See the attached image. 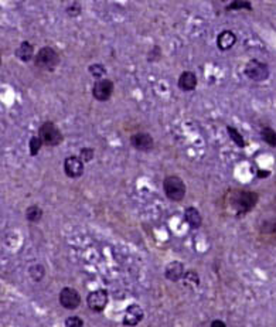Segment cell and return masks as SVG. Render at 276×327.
I'll use <instances>...</instances> for the list:
<instances>
[{
  "instance_id": "1",
  "label": "cell",
  "mask_w": 276,
  "mask_h": 327,
  "mask_svg": "<svg viewBox=\"0 0 276 327\" xmlns=\"http://www.w3.org/2000/svg\"><path fill=\"white\" fill-rule=\"evenodd\" d=\"M259 195L254 192H237L231 197V206L237 210V214H245L256 206Z\"/></svg>"
},
{
  "instance_id": "2",
  "label": "cell",
  "mask_w": 276,
  "mask_h": 327,
  "mask_svg": "<svg viewBox=\"0 0 276 327\" xmlns=\"http://www.w3.org/2000/svg\"><path fill=\"white\" fill-rule=\"evenodd\" d=\"M163 190L169 200L181 201L186 195V184L177 176H167L163 180Z\"/></svg>"
},
{
  "instance_id": "3",
  "label": "cell",
  "mask_w": 276,
  "mask_h": 327,
  "mask_svg": "<svg viewBox=\"0 0 276 327\" xmlns=\"http://www.w3.org/2000/svg\"><path fill=\"white\" fill-rule=\"evenodd\" d=\"M39 137L45 146H59L64 136L53 122H44L39 129Z\"/></svg>"
},
{
  "instance_id": "4",
  "label": "cell",
  "mask_w": 276,
  "mask_h": 327,
  "mask_svg": "<svg viewBox=\"0 0 276 327\" xmlns=\"http://www.w3.org/2000/svg\"><path fill=\"white\" fill-rule=\"evenodd\" d=\"M34 62H36V65H37L39 68H41V70L53 71V70L59 65V54H57V51H56L54 48H51V47H43V48L37 53V56H36V58H34Z\"/></svg>"
},
{
  "instance_id": "5",
  "label": "cell",
  "mask_w": 276,
  "mask_h": 327,
  "mask_svg": "<svg viewBox=\"0 0 276 327\" xmlns=\"http://www.w3.org/2000/svg\"><path fill=\"white\" fill-rule=\"evenodd\" d=\"M245 75L256 82L266 81L269 78V65L258 59H251L245 65Z\"/></svg>"
},
{
  "instance_id": "6",
  "label": "cell",
  "mask_w": 276,
  "mask_h": 327,
  "mask_svg": "<svg viewBox=\"0 0 276 327\" xmlns=\"http://www.w3.org/2000/svg\"><path fill=\"white\" fill-rule=\"evenodd\" d=\"M114 94V82L111 79H106V78H102L99 81H97L92 87V95L97 101H108L111 99Z\"/></svg>"
},
{
  "instance_id": "7",
  "label": "cell",
  "mask_w": 276,
  "mask_h": 327,
  "mask_svg": "<svg viewBox=\"0 0 276 327\" xmlns=\"http://www.w3.org/2000/svg\"><path fill=\"white\" fill-rule=\"evenodd\" d=\"M88 308L92 312L101 313L108 305V292L105 289H97L87 296Z\"/></svg>"
},
{
  "instance_id": "8",
  "label": "cell",
  "mask_w": 276,
  "mask_h": 327,
  "mask_svg": "<svg viewBox=\"0 0 276 327\" xmlns=\"http://www.w3.org/2000/svg\"><path fill=\"white\" fill-rule=\"evenodd\" d=\"M59 299L61 306L64 309H68V310H74V309H77L81 305V296L73 288H64L59 292Z\"/></svg>"
},
{
  "instance_id": "9",
  "label": "cell",
  "mask_w": 276,
  "mask_h": 327,
  "mask_svg": "<svg viewBox=\"0 0 276 327\" xmlns=\"http://www.w3.org/2000/svg\"><path fill=\"white\" fill-rule=\"evenodd\" d=\"M64 173L71 178H78L84 174V162L79 156H70L64 162Z\"/></svg>"
},
{
  "instance_id": "10",
  "label": "cell",
  "mask_w": 276,
  "mask_h": 327,
  "mask_svg": "<svg viewBox=\"0 0 276 327\" xmlns=\"http://www.w3.org/2000/svg\"><path fill=\"white\" fill-rule=\"evenodd\" d=\"M143 319V309L139 305H129L123 314V325L125 326H138Z\"/></svg>"
},
{
  "instance_id": "11",
  "label": "cell",
  "mask_w": 276,
  "mask_h": 327,
  "mask_svg": "<svg viewBox=\"0 0 276 327\" xmlns=\"http://www.w3.org/2000/svg\"><path fill=\"white\" fill-rule=\"evenodd\" d=\"M131 143L133 148L136 150H140V152H147V150H152L155 146V142H153V137L149 134H135L132 135Z\"/></svg>"
},
{
  "instance_id": "12",
  "label": "cell",
  "mask_w": 276,
  "mask_h": 327,
  "mask_svg": "<svg viewBox=\"0 0 276 327\" xmlns=\"http://www.w3.org/2000/svg\"><path fill=\"white\" fill-rule=\"evenodd\" d=\"M184 265L178 261H173L170 262L167 267H166V270H164V276L166 279L172 281V282H178L180 279L184 278Z\"/></svg>"
},
{
  "instance_id": "13",
  "label": "cell",
  "mask_w": 276,
  "mask_h": 327,
  "mask_svg": "<svg viewBox=\"0 0 276 327\" xmlns=\"http://www.w3.org/2000/svg\"><path fill=\"white\" fill-rule=\"evenodd\" d=\"M237 43V36L234 34L231 30H224L218 34L217 45L221 51H227L231 50Z\"/></svg>"
},
{
  "instance_id": "14",
  "label": "cell",
  "mask_w": 276,
  "mask_h": 327,
  "mask_svg": "<svg viewBox=\"0 0 276 327\" xmlns=\"http://www.w3.org/2000/svg\"><path fill=\"white\" fill-rule=\"evenodd\" d=\"M197 87V77L194 73H190V71H184L183 74L180 75L178 78V88L184 92H190V91H194Z\"/></svg>"
},
{
  "instance_id": "15",
  "label": "cell",
  "mask_w": 276,
  "mask_h": 327,
  "mask_svg": "<svg viewBox=\"0 0 276 327\" xmlns=\"http://www.w3.org/2000/svg\"><path fill=\"white\" fill-rule=\"evenodd\" d=\"M184 220H186V223L189 224L191 228H194V230L200 228V227H201V223H203V217H201V214L198 212L197 208L194 207L186 208V211H184Z\"/></svg>"
},
{
  "instance_id": "16",
  "label": "cell",
  "mask_w": 276,
  "mask_h": 327,
  "mask_svg": "<svg viewBox=\"0 0 276 327\" xmlns=\"http://www.w3.org/2000/svg\"><path fill=\"white\" fill-rule=\"evenodd\" d=\"M16 57L23 62H30L34 57V47L29 41H23L16 50Z\"/></svg>"
},
{
  "instance_id": "17",
  "label": "cell",
  "mask_w": 276,
  "mask_h": 327,
  "mask_svg": "<svg viewBox=\"0 0 276 327\" xmlns=\"http://www.w3.org/2000/svg\"><path fill=\"white\" fill-rule=\"evenodd\" d=\"M26 218L29 220L30 223H39L41 218H43V210L39 206H30L26 210Z\"/></svg>"
},
{
  "instance_id": "18",
  "label": "cell",
  "mask_w": 276,
  "mask_h": 327,
  "mask_svg": "<svg viewBox=\"0 0 276 327\" xmlns=\"http://www.w3.org/2000/svg\"><path fill=\"white\" fill-rule=\"evenodd\" d=\"M227 132H228L230 137H231V140H233L237 146H239V148H245V146H247V142H245L244 136L239 134V131H237L234 126H230V125H228V126H227Z\"/></svg>"
},
{
  "instance_id": "19",
  "label": "cell",
  "mask_w": 276,
  "mask_h": 327,
  "mask_svg": "<svg viewBox=\"0 0 276 327\" xmlns=\"http://www.w3.org/2000/svg\"><path fill=\"white\" fill-rule=\"evenodd\" d=\"M29 275L34 282H40L44 276H45V269H44L43 265L36 264V265L29 268Z\"/></svg>"
},
{
  "instance_id": "20",
  "label": "cell",
  "mask_w": 276,
  "mask_h": 327,
  "mask_svg": "<svg viewBox=\"0 0 276 327\" xmlns=\"http://www.w3.org/2000/svg\"><path fill=\"white\" fill-rule=\"evenodd\" d=\"M261 136H262V139H263V140H265L269 146L276 148V132L272 129V128L265 126V128L261 131Z\"/></svg>"
},
{
  "instance_id": "21",
  "label": "cell",
  "mask_w": 276,
  "mask_h": 327,
  "mask_svg": "<svg viewBox=\"0 0 276 327\" xmlns=\"http://www.w3.org/2000/svg\"><path fill=\"white\" fill-rule=\"evenodd\" d=\"M41 146H43V142H41V139H40L39 136H33V137H30L29 142L30 156H37L39 152H40V149H41Z\"/></svg>"
},
{
  "instance_id": "22",
  "label": "cell",
  "mask_w": 276,
  "mask_h": 327,
  "mask_svg": "<svg viewBox=\"0 0 276 327\" xmlns=\"http://www.w3.org/2000/svg\"><path fill=\"white\" fill-rule=\"evenodd\" d=\"M88 71H89V74L92 75L94 78H97L98 81L102 79V77L106 74V68L102 64H92V65H89L88 67Z\"/></svg>"
},
{
  "instance_id": "23",
  "label": "cell",
  "mask_w": 276,
  "mask_h": 327,
  "mask_svg": "<svg viewBox=\"0 0 276 327\" xmlns=\"http://www.w3.org/2000/svg\"><path fill=\"white\" fill-rule=\"evenodd\" d=\"M239 9L252 10V4L251 1H233L231 4L227 6V10H239Z\"/></svg>"
},
{
  "instance_id": "24",
  "label": "cell",
  "mask_w": 276,
  "mask_h": 327,
  "mask_svg": "<svg viewBox=\"0 0 276 327\" xmlns=\"http://www.w3.org/2000/svg\"><path fill=\"white\" fill-rule=\"evenodd\" d=\"M94 154H95V152H94L92 148H82L81 152H79V159L84 163H88V162H91L94 159Z\"/></svg>"
},
{
  "instance_id": "25",
  "label": "cell",
  "mask_w": 276,
  "mask_h": 327,
  "mask_svg": "<svg viewBox=\"0 0 276 327\" xmlns=\"http://www.w3.org/2000/svg\"><path fill=\"white\" fill-rule=\"evenodd\" d=\"M65 12H67V15L71 16V17H77V16H79V13H81V4L78 1H71L67 6Z\"/></svg>"
},
{
  "instance_id": "26",
  "label": "cell",
  "mask_w": 276,
  "mask_h": 327,
  "mask_svg": "<svg viewBox=\"0 0 276 327\" xmlns=\"http://www.w3.org/2000/svg\"><path fill=\"white\" fill-rule=\"evenodd\" d=\"M184 282L186 285H190L191 283V286H197L198 283H200V279H198V275H197V272L196 270H190L187 272L186 275H184Z\"/></svg>"
},
{
  "instance_id": "27",
  "label": "cell",
  "mask_w": 276,
  "mask_h": 327,
  "mask_svg": "<svg viewBox=\"0 0 276 327\" xmlns=\"http://www.w3.org/2000/svg\"><path fill=\"white\" fill-rule=\"evenodd\" d=\"M65 327H84V322L78 316H71L65 320Z\"/></svg>"
},
{
  "instance_id": "28",
  "label": "cell",
  "mask_w": 276,
  "mask_h": 327,
  "mask_svg": "<svg viewBox=\"0 0 276 327\" xmlns=\"http://www.w3.org/2000/svg\"><path fill=\"white\" fill-rule=\"evenodd\" d=\"M211 327H227V326H225V323H224L222 320L217 319V320H214V322L211 323Z\"/></svg>"
},
{
  "instance_id": "29",
  "label": "cell",
  "mask_w": 276,
  "mask_h": 327,
  "mask_svg": "<svg viewBox=\"0 0 276 327\" xmlns=\"http://www.w3.org/2000/svg\"><path fill=\"white\" fill-rule=\"evenodd\" d=\"M269 176V172H266V170H259L258 172V177H268Z\"/></svg>"
}]
</instances>
